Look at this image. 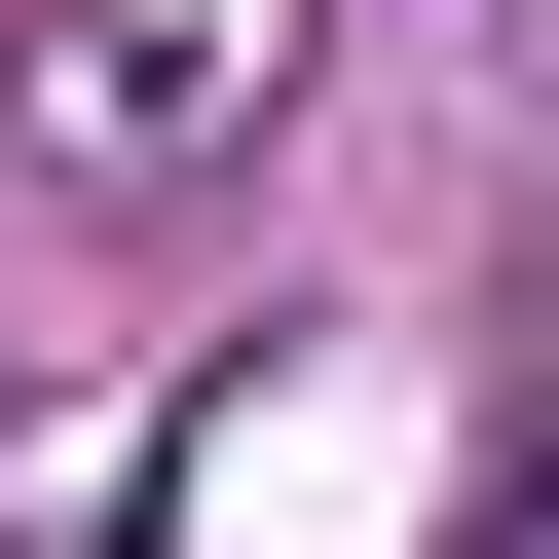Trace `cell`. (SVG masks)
<instances>
[{"label":"cell","mask_w":559,"mask_h":559,"mask_svg":"<svg viewBox=\"0 0 559 559\" xmlns=\"http://www.w3.org/2000/svg\"><path fill=\"white\" fill-rule=\"evenodd\" d=\"M0 112H38L75 187H224L261 112H299V0H38V38H0Z\"/></svg>","instance_id":"1"}]
</instances>
